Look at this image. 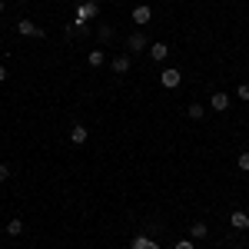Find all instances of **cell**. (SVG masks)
Instances as JSON below:
<instances>
[{"instance_id": "2", "label": "cell", "mask_w": 249, "mask_h": 249, "mask_svg": "<svg viewBox=\"0 0 249 249\" xmlns=\"http://www.w3.org/2000/svg\"><path fill=\"white\" fill-rule=\"evenodd\" d=\"M160 83H163L166 90H176V87L183 83V73H179V70H173V67H166V70L160 73Z\"/></svg>"}, {"instance_id": "18", "label": "cell", "mask_w": 249, "mask_h": 249, "mask_svg": "<svg viewBox=\"0 0 249 249\" xmlns=\"http://www.w3.org/2000/svg\"><path fill=\"white\" fill-rule=\"evenodd\" d=\"M236 93L243 96V100H249V83H239V90H236Z\"/></svg>"}, {"instance_id": "12", "label": "cell", "mask_w": 249, "mask_h": 249, "mask_svg": "<svg viewBox=\"0 0 249 249\" xmlns=\"http://www.w3.org/2000/svg\"><path fill=\"white\" fill-rule=\"evenodd\" d=\"M103 50H100V47H96V50H90V57H87V63H90V67H93V70H100V67H103Z\"/></svg>"}, {"instance_id": "9", "label": "cell", "mask_w": 249, "mask_h": 249, "mask_svg": "<svg viewBox=\"0 0 249 249\" xmlns=\"http://www.w3.org/2000/svg\"><path fill=\"white\" fill-rule=\"evenodd\" d=\"M130 249H160V243L150 239V236H136L133 243H130Z\"/></svg>"}, {"instance_id": "11", "label": "cell", "mask_w": 249, "mask_h": 249, "mask_svg": "<svg viewBox=\"0 0 249 249\" xmlns=\"http://www.w3.org/2000/svg\"><path fill=\"white\" fill-rule=\"evenodd\" d=\"M113 73H130V57H113Z\"/></svg>"}, {"instance_id": "16", "label": "cell", "mask_w": 249, "mask_h": 249, "mask_svg": "<svg viewBox=\"0 0 249 249\" xmlns=\"http://www.w3.org/2000/svg\"><path fill=\"white\" fill-rule=\"evenodd\" d=\"M236 166L243 173H249V153H239V160H236Z\"/></svg>"}, {"instance_id": "15", "label": "cell", "mask_w": 249, "mask_h": 249, "mask_svg": "<svg viewBox=\"0 0 249 249\" xmlns=\"http://www.w3.org/2000/svg\"><path fill=\"white\" fill-rule=\"evenodd\" d=\"M23 232V219H10L7 223V236H20Z\"/></svg>"}, {"instance_id": "17", "label": "cell", "mask_w": 249, "mask_h": 249, "mask_svg": "<svg viewBox=\"0 0 249 249\" xmlns=\"http://www.w3.org/2000/svg\"><path fill=\"white\" fill-rule=\"evenodd\" d=\"M7 179H10V166H7V163H0V183H7Z\"/></svg>"}, {"instance_id": "22", "label": "cell", "mask_w": 249, "mask_h": 249, "mask_svg": "<svg viewBox=\"0 0 249 249\" xmlns=\"http://www.w3.org/2000/svg\"><path fill=\"white\" fill-rule=\"evenodd\" d=\"M246 230H249V226H246Z\"/></svg>"}, {"instance_id": "3", "label": "cell", "mask_w": 249, "mask_h": 249, "mask_svg": "<svg viewBox=\"0 0 249 249\" xmlns=\"http://www.w3.org/2000/svg\"><path fill=\"white\" fill-rule=\"evenodd\" d=\"M146 47H150L146 34H130V37H126V50H130V53H143Z\"/></svg>"}, {"instance_id": "20", "label": "cell", "mask_w": 249, "mask_h": 249, "mask_svg": "<svg viewBox=\"0 0 249 249\" xmlns=\"http://www.w3.org/2000/svg\"><path fill=\"white\" fill-rule=\"evenodd\" d=\"M7 73H10V70H7V67H3V63H0V83H3V80H7Z\"/></svg>"}, {"instance_id": "14", "label": "cell", "mask_w": 249, "mask_h": 249, "mask_svg": "<svg viewBox=\"0 0 249 249\" xmlns=\"http://www.w3.org/2000/svg\"><path fill=\"white\" fill-rule=\"evenodd\" d=\"M186 113H190L193 120H203V116H206V107H203V103H190V110H186Z\"/></svg>"}, {"instance_id": "5", "label": "cell", "mask_w": 249, "mask_h": 249, "mask_svg": "<svg viewBox=\"0 0 249 249\" xmlns=\"http://www.w3.org/2000/svg\"><path fill=\"white\" fill-rule=\"evenodd\" d=\"M130 17H133L136 27H146V23L153 20V10H150L146 3H140V7H133V14H130Z\"/></svg>"}, {"instance_id": "7", "label": "cell", "mask_w": 249, "mask_h": 249, "mask_svg": "<svg viewBox=\"0 0 249 249\" xmlns=\"http://www.w3.org/2000/svg\"><path fill=\"white\" fill-rule=\"evenodd\" d=\"M70 140H73L77 146H83V143L90 140V130H87L83 123H73V130H70Z\"/></svg>"}, {"instance_id": "4", "label": "cell", "mask_w": 249, "mask_h": 249, "mask_svg": "<svg viewBox=\"0 0 249 249\" xmlns=\"http://www.w3.org/2000/svg\"><path fill=\"white\" fill-rule=\"evenodd\" d=\"M17 30L23 34V37H37V40H43V27H37L34 20H17Z\"/></svg>"}, {"instance_id": "1", "label": "cell", "mask_w": 249, "mask_h": 249, "mask_svg": "<svg viewBox=\"0 0 249 249\" xmlns=\"http://www.w3.org/2000/svg\"><path fill=\"white\" fill-rule=\"evenodd\" d=\"M96 14H100V3H96V0H83V3H80V10H77V17H73V27L83 30V23H87V20H93Z\"/></svg>"}, {"instance_id": "10", "label": "cell", "mask_w": 249, "mask_h": 249, "mask_svg": "<svg viewBox=\"0 0 249 249\" xmlns=\"http://www.w3.org/2000/svg\"><path fill=\"white\" fill-rule=\"evenodd\" d=\"M230 223H232V230H246V226H249V216H246L243 210H236V213L230 216Z\"/></svg>"}, {"instance_id": "19", "label": "cell", "mask_w": 249, "mask_h": 249, "mask_svg": "<svg viewBox=\"0 0 249 249\" xmlns=\"http://www.w3.org/2000/svg\"><path fill=\"white\" fill-rule=\"evenodd\" d=\"M176 249H196V246H193L190 239H183V243H176Z\"/></svg>"}, {"instance_id": "21", "label": "cell", "mask_w": 249, "mask_h": 249, "mask_svg": "<svg viewBox=\"0 0 249 249\" xmlns=\"http://www.w3.org/2000/svg\"><path fill=\"white\" fill-rule=\"evenodd\" d=\"M0 14H3V0H0Z\"/></svg>"}, {"instance_id": "6", "label": "cell", "mask_w": 249, "mask_h": 249, "mask_svg": "<svg viewBox=\"0 0 249 249\" xmlns=\"http://www.w3.org/2000/svg\"><path fill=\"white\" fill-rule=\"evenodd\" d=\"M230 103H232V100L226 93H213L210 96V107L216 110V113H226V110H230Z\"/></svg>"}, {"instance_id": "8", "label": "cell", "mask_w": 249, "mask_h": 249, "mask_svg": "<svg viewBox=\"0 0 249 249\" xmlns=\"http://www.w3.org/2000/svg\"><path fill=\"white\" fill-rule=\"evenodd\" d=\"M150 57H153L156 63H163V60L170 57V43H150Z\"/></svg>"}, {"instance_id": "13", "label": "cell", "mask_w": 249, "mask_h": 249, "mask_svg": "<svg viewBox=\"0 0 249 249\" xmlns=\"http://www.w3.org/2000/svg\"><path fill=\"white\" fill-rule=\"evenodd\" d=\"M190 236H193V239H206V236H210V226H206V223H193Z\"/></svg>"}]
</instances>
